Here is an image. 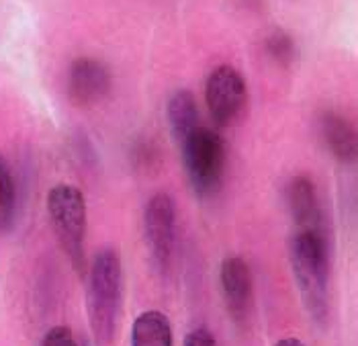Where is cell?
Masks as SVG:
<instances>
[{
    "label": "cell",
    "mask_w": 358,
    "mask_h": 346,
    "mask_svg": "<svg viewBox=\"0 0 358 346\" xmlns=\"http://www.w3.org/2000/svg\"><path fill=\"white\" fill-rule=\"evenodd\" d=\"M289 261L305 310L315 324L330 314V258L324 232L297 230L289 242Z\"/></svg>",
    "instance_id": "6da1fadb"
},
{
    "label": "cell",
    "mask_w": 358,
    "mask_h": 346,
    "mask_svg": "<svg viewBox=\"0 0 358 346\" xmlns=\"http://www.w3.org/2000/svg\"><path fill=\"white\" fill-rule=\"evenodd\" d=\"M285 201L297 223V230L324 232L322 203L317 197L315 183L309 177H305V174L293 177L285 186Z\"/></svg>",
    "instance_id": "9c48e42d"
},
{
    "label": "cell",
    "mask_w": 358,
    "mask_h": 346,
    "mask_svg": "<svg viewBox=\"0 0 358 346\" xmlns=\"http://www.w3.org/2000/svg\"><path fill=\"white\" fill-rule=\"evenodd\" d=\"M110 90L109 68L92 57H80L72 62L68 74V95L78 106H92L101 103Z\"/></svg>",
    "instance_id": "52a82bcc"
},
{
    "label": "cell",
    "mask_w": 358,
    "mask_h": 346,
    "mask_svg": "<svg viewBox=\"0 0 358 346\" xmlns=\"http://www.w3.org/2000/svg\"><path fill=\"white\" fill-rule=\"evenodd\" d=\"M185 346H217V340L205 326H199L187 334Z\"/></svg>",
    "instance_id": "2e32d148"
},
{
    "label": "cell",
    "mask_w": 358,
    "mask_h": 346,
    "mask_svg": "<svg viewBox=\"0 0 358 346\" xmlns=\"http://www.w3.org/2000/svg\"><path fill=\"white\" fill-rule=\"evenodd\" d=\"M178 146L182 150V164L194 193L199 197L215 195L225 172V146L220 133L199 125Z\"/></svg>",
    "instance_id": "277c9868"
},
{
    "label": "cell",
    "mask_w": 358,
    "mask_h": 346,
    "mask_svg": "<svg viewBox=\"0 0 358 346\" xmlns=\"http://www.w3.org/2000/svg\"><path fill=\"white\" fill-rule=\"evenodd\" d=\"M166 117H168L170 133L178 144H182L201 125L196 101L189 90H176L170 97L166 106Z\"/></svg>",
    "instance_id": "7c38bea8"
},
{
    "label": "cell",
    "mask_w": 358,
    "mask_h": 346,
    "mask_svg": "<svg viewBox=\"0 0 358 346\" xmlns=\"http://www.w3.org/2000/svg\"><path fill=\"white\" fill-rule=\"evenodd\" d=\"M123 303V263L119 252L101 250L88 268L86 312L90 330L101 345H109Z\"/></svg>",
    "instance_id": "7a4b0ae2"
},
{
    "label": "cell",
    "mask_w": 358,
    "mask_h": 346,
    "mask_svg": "<svg viewBox=\"0 0 358 346\" xmlns=\"http://www.w3.org/2000/svg\"><path fill=\"white\" fill-rule=\"evenodd\" d=\"M41 346H78V342L68 326H54L45 332Z\"/></svg>",
    "instance_id": "9a60e30c"
},
{
    "label": "cell",
    "mask_w": 358,
    "mask_h": 346,
    "mask_svg": "<svg viewBox=\"0 0 358 346\" xmlns=\"http://www.w3.org/2000/svg\"><path fill=\"white\" fill-rule=\"evenodd\" d=\"M131 346H174L172 324L158 310L141 312L131 326Z\"/></svg>",
    "instance_id": "8fae6325"
},
{
    "label": "cell",
    "mask_w": 358,
    "mask_h": 346,
    "mask_svg": "<svg viewBox=\"0 0 358 346\" xmlns=\"http://www.w3.org/2000/svg\"><path fill=\"white\" fill-rule=\"evenodd\" d=\"M275 346H305L299 338H295V336H287V338H280Z\"/></svg>",
    "instance_id": "e0dca14e"
},
{
    "label": "cell",
    "mask_w": 358,
    "mask_h": 346,
    "mask_svg": "<svg viewBox=\"0 0 358 346\" xmlns=\"http://www.w3.org/2000/svg\"><path fill=\"white\" fill-rule=\"evenodd\" d=\"M266 50H268V53L275 57L276 62H282V64L291 62V60H293V55H295L293 39H291L285 31H275V33L268 37V41H266Z\"/></svg>",
    "instance_id": "5bb4252c"
},
{
    "label": "cell",
    "mask_w": 358,
    "mask_h": 346,
    "mask_svg": "<svg viewBox=\"0 0 358 346\" xmlns=\"http://www.w3.org/2000/svg\"><path fill=\"white\" fill-rule=\"evenodd\" d=\"M320 133L330 150V154L336 160L348 164L355 162L358 156V139L355 127L350 125L348 119L334 111H324L320 115Z\"/></svg>",
    "instance_id": "30bf717a"
},
{
    "label": "cell",
    "mask_w": 358,
    "mask_h": 346,
    "mask_svg": "<svg viewBox=\"0 0 358 346\" xmlns=\"http://www.w3.org/2000/svg\"><path fill=\"white\" fill-rule=\"evenodd\" d=\"M221 293L231 318L242 321L246 318L252 299V272L242 256H225L220 268Z\"/></svg>",
    "instance_id": "ba28073f"
},
{
    "label": "cell",
    "mask_w": 358,
    "mask_h": 346,
    "mask_svg": "<svg viewBox=\"0 0 358 346\" xmlns=\"http://www.w3.org/2000/svg\"><path fill=\"white\" fill-rule=\"evenodd\" d=\"M248 99L244 76L234 68L223 64L215 68L205 84L207 109L217 125H231L244 113Z\"/></svg>",
    "instance_id": "8992f818"
},
{
    "label": "cell",
    "mask_w": 358,
    "mask_h": 346,
    "mask_svg": "<svg viewBox=\"0 0 358 346\" xmlns=\"http://www.w3.org/2000/svg\"><path fill=\"white\" fill-rule=\"evenodd\" d=\"M45 207L64 254L78 272H83L84 242H86V226H88V209H86L84 193L76 185L59 183L50 188Z\"/></svg>",
    "instance_id": "3957f363"
},
{
    "label": "cell",
    "mask_w": 358,
    "mask_h": 346,
    "mask_svg": "<svg viewBox=\"0 0 358 346\" xmlns=\"http://www.w3.org/2000/svg\"><path fill=\"white\" fill-rule=\"evenodd\" d=\"M143 234L150 258L158 272L166 275L176 244V203L170 193H156L143 209Z\"/></svg>",
    "instance_id": "5b68a950"
},
{
    "label": "cell",
    "mask_w": 358,
    "mask_h": 346,
    "mask_svg": "<svg viewBox=\"0 0 358 346\" xmlns=\"http://www.w3.org/2000/svg\"><path fill=\"white\" fill-rule=\"evenodd\" d=\"M17 215V186L8 164L0 156V232H6Z\"/></svg>",
    "instance_id": "4fadbf2b"
},
{
    "label": "cell",
    "mask_w": 358,
    "mask_h": 346,
    "mask_svg": "<svg viewBox=\"0 0 358 346\" xmlns=\"http://www.w3.org/2000/svg\"><path fill=\"white\" fill-rule=\"evenodd\" d=\"M78 346H92L88 340H83V342H78Z\"/></svg>",
    "instance_id": "ac0fdd59"
}]
</instances>
